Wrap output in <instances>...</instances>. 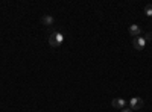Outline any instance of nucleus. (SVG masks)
Masks as SVG:
<instances>
[{
    "label": "nucleus",
    "instance_id": "obj_1",
    "mask_svg": "<svg viewBox=\"0 0 152 112\" xmlns=\"http://www.w3.org/2000/svg\"><path fill=\"white\" fill-rule=\"evenodd\" d=\"M62 41H64V35H62L61 32H52L49 36V44L52 47H59L62 44Z\"/></svg>",
    "mask_w": 152,
    "mask_h": 112
},
{
    "label": "nucleus",
    "instance_id": "obj_2",
    "mask_svg": "<svg viewBox=\"0 0 152 112\" xmlns=\"http://www.w3.org/2000/svg\"><path fill=\"white\" fill-rule=\"evenodd\" d=\"M143 105H145V102L142 100L140 97H132L131 100H129V106H131V109H132V111H138V109H142V108H143Z\"/></svg>",
    "mask_w": 152,
    "mask_h": 112
},
{
    "label": "nucleus",
    "instance_id": "obj_3",
    "mask_svg": "<svg viewBox=\"0 0 152 112\" xmlns=\"http://www.w3.org/2000/svg\"><path fill=\"white\" fill-rule=\"evenodd\" d=\"M132 44H134V47L137 48V50H143L145 46H146V41H145L143 36H137V38H134Z\"/></svg>",
    "mask_w": 152,
    "mask_h": 112
},
{
    "label": "nucleus",
    "instance_id": "obj_4",
    "mask_svg": "<svg viewBox=\"0 0 152 112\" xmlns=\"http://www.w3.org/2000/svg\"><path fill=\"white\" fill-rule=\"evenodd\" d=\"M128 30H129V35H132L134 38H137V36H140V33H142L140 26H137V24H131Z\"/></svg>",
    "mask_w": 152,
    "mask_h": 112
},
{
    "label": "nucleus",
    "instance_id": "obj_5",
    "mask_svg": "<svg viewBox=\"0 0 152 112\" xmlns=\"http://www.w3.org/2000/svg\"><path fill=\"white\" fill-rule=\"evenodd\" d=\"M113 108H117V109H125L126 108V102L123 100V98H114V100L111 102Z\"/></svg>",
    "mask_w": 152,
    "mask_h": 112
},
{
    "label": "nucleus",
    "instance_id": "obj_6",
    "mask_svg": "<svg viewBox=\"0 0 152 112\" xmlns=\"http://www.w3.org/2000/svg\"><path fill=\"white\" fill-rule=\"evenodd\" d=\"M41 21H43L44 26H52V24L55 23V18H53L52 15H44V17L41 18Z\"/></svg>",
    "mask_w": 152,
    "mask_h": 112
},
{
    "label": "nucleus",
    "instance_id": "obj_7",
    "mask_svg": "<svg viewBox=\"0 0 152 112\" xmlns=\"http://www.w3.org/2000/svg\"><path fill=\"white\" fill-rule=\"evenodd\" d=\"M145 14L148 17H152V5H146L145 6Z\"/></svg>",
    "mask_w": 152,
    "mask_h": 112
},
{
    "label": "nucleus",
    "instance_id": "obj_8",
    "mask_svg": "<svg viewBox=\"0 0 152 112\" xmlns=\"http://www.w3.org/2000/svg\"><path fill=\"white\" fill-rule=\"evenodd\" d=\"M143 38H145V41H146V43H148V41H151V40H152V33H151V32L145 33V36H143Z\"/></svg>",
    "mask_w": 152,
    "mask_h": 112
},
{
    "label": "nucleus",
    "instance_id": "obj_9",
    "mask_svg": "<svg viewBox=\"0 0 152 112\" xmlns=\"http://www.w3.org/2000/svg\"><path fill=\"white\" fill-rule=\"evenodd\" d=\"M122 112H132V109L129 108V109H122Z\"/></svg>",
    "mask_w": 152,
    "mask_h": 112
}]
</instances>
